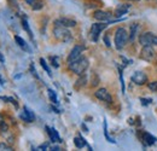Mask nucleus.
I'll use <instances>...</instances> for the list:
<instances>
[{"label":"nucleus","mask_w":157,"mask_h":151,"mask_svg":"<svg viewBox=\"0 0 157 151\" xmlns=\"http://www.w3.org/2000/svg\"><path fill=\"white\" fill-rule=\"evenodd\" d=\"M104 135H105V138H106V140L109 141V143H113V144H115L116 141L111 138V137H109V133H108V123H106V120H104Z\"/></svg>","instance_id":"obj_22"},{"label":"nucleus","mask_w":157,"mask_h":151,"mask_svg":"<svg viewBox=\"0 0 157 151\" xmlns=\"http://www.w3.org/2000/svg\"><path fill=\"white\" fill-rule=\"evenodd\" d=\"M2 150L11 151L12 150V148H11L9 144H6V143H0V151H2Z\"/></svg>","instance_id":"obj_26"},{"label":"nucleus","mask_w":157,"mask_h":151,"mask_svg":"<svg viewBox=\"0 0 157 151\" xmlns=\"http://www.w3.org/2000/svg\"><path fill=\"white\" fill-rule=\"evenodd\" d=\"M22 27H23V29H24V30L28 33V35L33 39V33H32V30H30V28H29V24H28V21H27V18L22 19Z\"/></svg>","instance_id":"obj_21"},{"label":"nucleus","mask_w":157,"mask_h":151,"mask_svg":"<svg viewBox=\"0 0 157 151\" xmlns=\"http://www.w3.org/2000/svg\"><path fill=\"white\" fill-rule=\"evenodd\" d=\"M15 41H16V44L20 46L22 50H24V51H27V52H30V48H29V46H28V44L25 42L24 39H22L21 37L16 35V37H15Z\"/></svg>","instance_id":"obj_17"},{"label":"nucleus","mask_w":157,"mask_h":151,"mask_svg":"<svg viewBox=\"0 0 157 151\" xmlns=\"http://www.w3.org/2000/svg\"><path fill=\"white\" fill-rule=\"evenodd\" d=\"M155 56H156V52L152 48V46H143V50L140 52V58L141 59L150 62V60H152L155 58Z\"/></svg>","instance_id":"obj_6"},{"label":"nucleus","mask_w":157,"mask_h":151,"mask_svg":"<svg viewBox=\"0 0 157 151\" xmlns=\"http://www.w3.org/2000/svg\"><path fill=\"white\" fill-rule=\"evenodd\" d=\"M74 144H75V146L78 149H82L83 146L87 145V143H86V140H85V138L82 135H78V137L74 138Z\"/></svg>","instance_id":"obj_18"},{"label":"nucleus","mask_w":157,"mask_h":151,"mask_svg":"<svg viewBox=\"0 0 157 151\" xmlns=\"http://www.w3.org/2000/svg\"><path fill=\"white\" fill-rule=\"evenodd\" d=\"M88 65H90L88 59H87L86 57H82V56L78 57V59H75V60H73L71 63L68 64L69 69H70L73 73H75L76 75H83V73L87 70Z\"/></svg>","instance_id":"obj_1"},{"label":"nucleus","mask_w":157,"mask_h":151,"mask_svg":"<svg viewBox=\"0 0 157 151\" xmlns=\"http://www.w3.org/2000/svg\"><path fill=\"white\" fill-rule=\"evenodd\" d=\"M147 87H149V90H151L152 92H156L157 91V81L149 82V83H147Z\"/></svg>","instance_id":"obj_25"},{"label":"nucleus","mask_w":157,"mask_h":151,"mask_svg":"<svg viewBox=\"0 0 157 151\" xmlns=\"http://www.w3.org/2000/svg\"><path fill=\"white\" fill-rule=\"evenodd\" d=\"M20 117L25 122H34L35 121V114L33 113L28 106L23 108V113L20 115Z\"/></svg>","instance_id":"obj_11"},{"label":"nucleus","mask_w":157,"mask_h":151,"mask_svg":"<svg viewBox=\"0 0 157 151\" xmlns=\"http://www.w3.org/2000/svg\"><path fill=\"white\" fill-rule=\"evenodd\" d=\"M127 41H128V34H127L126 29L122 28V27H118L117 29H116V32H115V38H114L115 47L117 48L118 51L122 50L126 46Z\"/></svg>","instance_id":"obj_2"},{"label":"nucleus","mask_w":157,"mask_h":151,"mask_svg":"<svg viewBox=\"0 0 157 151\" xmlns=\"http://www.w3.org/2000/svg\"><path fill=\"white\" fill-rule=\"evenodd\" d=\"M140 102H141L143 105H149V104L152 103V99H150V98H140Z\"/></svg>","instance_id":"obj_28"},{"label":"nucleus","mask_w":157,"mask_h":151,"mask_svg":"<svg viewBox=\"0 0 157 151\" xmlns=\"http://www.w3.org/2000/svg\"><path fill=\"white\" fill-rule=\"evenodd\" d=\"M83 51H85V46H82V45H75V46L73 47V50L70 51L69 56H68V59H67L68 64L71 63L73 60L78 59V57H81V53H82Z\"/></svg>","instance_id":"obj_7"},{"label":"nucleus","mask_w":157,"mask_h":151,"mask_svg":"<svg viewBox=\"0 0 157 151\" xmlns=\"http://www.w3.org/2000/svg\"><path fill=\"white\" fill-rule=\"evenodd\" d=\"M4 83H5V80H4V79L0 76V85H4Z\"/></svg>","instance_id":"obj_36"},{"label":"nucleus","mask_w":157,"mask_h":151,"mask_svg":"<svg viewBox=\"0 0 157 151\" xmlns=\"http://www.w3.org/2000/svg\"><path fill=\"white\" fill-rule=\"evenodd\" d=\"M51 150H55V151H58V150H60V148H59L58 145H52L51 148H50Z\"/></svg>","instance_id":"obj_33"},{"label":"nucleus","mask_w":157,"mask_h":151,"mask_svg":"<svg viewBox=\"0 0 157 151\" xmlns=\"http://www.w3.org/2000/svg\"><path fill=\"white\" fill-rule=\"evenodd\" d=\"M46 131H47V134H48V137H50V140L52 141V143H62V139H60V137H59L58 132L56 131V128H51V127H48V126H46Z\"/></svg>","instance_id":"obj_13"},{"label":"nucleus","mask_w":157,"mask_h":151,"mask_svg":"<svg viewBox=\"0 0 157 151\" xmlns=\"http://www.w3.org/2000/svg\"><path fill=\"white\" fill-rule=\"evenodd\" d=\"M118 73H120V81H121V87H122V92L124 93V81H123V75H122V70L118 69Z\"/></svg>","instance_id":"obj_27"},{"label":"nucleus","mask_w":157,"mask_h":151,"mask_svg":"<svg viewBox=\"0 0 157 151\" xmlns=\"http://www.w3.org/2000/svg\"><path fill=\"white\" fill-rule=\"evenodd\" d=\"M35 1H36V0H25V2H27V4H29V5H33Z\"/></svg>","instance_id":"obj_34"},{"label":"nucleus","mask_w":157,"mask_h":151,"mask_svg":"<svg viewBox=\"0 0 157 151\" xmlns=\"http://www.w3.org/2000/svg\"><path fill=\"white\" fill-rule=\"evenodd\" d=\"M46 149H48V144H47V143L41 144L39 148H38V150H46Z\"/></svg>","instance_id":"obj_32"},{"label":"nucleus","mask_w":157,"mask_h":151,"mask_svg":"<svg viewBox=\"0 0 157 151\" xmlns=\"http://www.w3.org/2000/svg\"><path fill=\"white\" fill-rule=\"evenodd\" d=\"M131 80L136 83V85H144V83H146L147 82V76L146 74L144 73V72H136L132 77H131Z\"/></svg>","instance_id":"obj_10"},{"label":"nucleus","mask_w":157,"mask_h":151,"mask_svg":"<svg viewBox=\"0 0 157 151\" xmlns=\"http://www.w3.org/2000/svg\"><path fill=\"white\" fill-rule=\"evenodd\" d=\"M141 138H143V141H144V144L145 145H147V146H151V145H154L155 143H156V137H154L152 134H150L149 132H143L141 134Z\"/></svg>","instance_id":"obj_14"},{"label":"nucleus","mask_w":157,"mask_h":151,"mask_svg":"<svg viewBox=\"0 0 157 151\" xmlns=\"http://www.w3.org/2000/svg\"><path fill=\"white\" fill-rule=\"evenodd\" d=\"M104 42H105V45H106L108 47L111 46V42H110V40H109V35H105V37H104Z\"/></svg>","instance_id":"obj_31"},{"label":"nucleus","mask_w":157,"mask_h":151,"mask_svg":"<svg viewBox=\"0 0 157 151\" xmlns=\"http://www.w3.org/2000/svg\"><path fill=\"white\" fill-rule=\"evenodd\" d=\"M50 60H51V64L55 67V68H59V58L57 56H51L50 57Z\"/></svg>","instance_id":"obj_24"},{"label":"nucleus","mask_w":157,"mask_h":151,"mask_svg":"<svg viewBox=\"0 0 157 151\" xmlns=\"http://www.w3.org/2000/svg\"><path fill=\"white\" fill-rule=\"evenodd\" d=\"M55 24H59V25H63V27H67V28H70V27H75L76 25V21L71 18H68V17H62L55 21Z\"/></svg>","instance_id":"obj_12"},{"label":"nucleus","mask_w":157,"mask_h":151,"mask_svg":"<svg viewBox=\"0 0 157 151\" xmlns=\"http://www.w3.org/2000/svg\"><path fill=\"white\" fill-rule=\"evenodd\" d=\"M109 22H100V23H93L91 25V30H90V38L92 41L97 42L98 41V38L100 35V33L108 27Z\"/></svg>","instance_id":"obj_4"},{"label":"nucleus","mask_w":157,"mask_h":151,"mask_svg":"<svg viewBox=\"0 0 157 151\" xmlns=\"http://www.w3.org/2000/svg\"><path fill=\"white\" fill-rule=\"evenodd\" d=\"M47 93H48L50 100H51L53 104H58V97H57V93H56L52 88H48V90H47Z\"/></svg>","instance_id":"obj_19"},{"label":"nucleus","mask_w":157,"mask_h":151,"mask_svg":"<svg viewBox=\"0 0 157 151\" xmlns=\"http://www.w3.org/2000/svg\"><path fill=\"white\" fill-rule=\"evenodd\" d=\"M40 64H41V67H42V69L47 73V75L50 76V77H52V73H51V69H50V67L47 65V63H46V60L44 59V58H40Z\"/></svg>","instance_id":"obj_20"},{"label":"nucleus","mask_w":157,"mask_h":151,"mask_svg":"<svg viewBox=\"0 0 157 151\" xmlns=\"http://www.w3.org/2000/svg\"><path fill=\"white\" fill-rule=\"evenodd\" d=\"M140 32V25L138 24V23H134V24H132V27H131V33H129V37H128V39H129V41H134L136 40V38L138 37V33Z\"/></svg>","instance_id":"obj_16"},{"label":"nucleus","mask_w":157,"mask_h":151,"mask_svg":"<svg viewBox=\"0 0 157 151\" xmlns=\"http://www.w3.org/2000/svg\"><path fill=\"white\" fill-rule=\"evenodd\" d=\"M0 99H1V100H4V102H9V103L13 104L16 109L18 108V103H17V102H16V99H15V98H12V97H0Z\"/></svg>","instance_id":"obj_23"},{"label":"nucleus","mask_w":157,"mask_h":151,"mask_svg":"<svg viewBox=\"0 0 157 151\" xmlns=\"http://www.w3.org/2000/svg\"><path fill=\"white\" fill-rule=\"evenodd\" d=\"M30 72H32V75H34V77H36V79H40L39 75H38V73H36V70H35V68H34V65H33V64H30Z\"/></svg>","instance_id":"obj_30"},{"label":"nucleus","mask_w":157,"mask_h":151,"mask_svg":"<svg viewBox=\"0 0 157 151\" xmlns=\"http://www.w3.org/2000/svg\"><path fill=\"white\" fill-rule=\"evenodd\" d=\"M93 17L99 22H110L113 18V15L110 12H106V11H103V10H97L93 14Z\"/></svg>","instance_id":"obj_9"},{"label":"nucleus","mask_w":157,"mask_h":151,"mask_svg":"<svg viewBox=\"0 0 157 151\" xmlns=\"http://www.w3.org/2000/svg\"><path fill=\"white\" fill-rule=\"evenodd\" d=\"M42 7H44V4H42V2H38V4H35V2H34V4H33V10H34V11L41 10Z\"/></svg>","instance_id":"obj_29"},{"label":"nucleus","mask_w":157,"mask_h":151,"mask_svg":"<svg viewBox=\"0 0 157 151\" xmlns=\"http://www.w3.org/2000/svg\"><path fill=\"white\" fill-rule=\"evenodd\" d=\"M94 95L98 98L99 100L106 102V103H111L113 102V97L110 95V92L106 88H99L98 91L94 93Z\"/></svg>","instance_id":"obj_8"},{"label":"nucleus","mask_w":157,"mask_h":151,"mask_svg":"<svg viewBox=\"0 0 157 151\" xmlns=\"http://www.w3.org/2000/svg\"><path fill=\"white\" fill-rule=\"evenodd\" d=\"M0 62H1V63H5V58H4V56H2L1 53H0Z\"/></svg>","instance_id":"obj_35"},{"label":"nucleus","mask_w":157,"mask_h":151,"mask_svg":"<svg viewBox=\"0 0 157 151\" xmlns=\"http://www.w3.org/2000/svg\"><path fill=\"white\" fill-rule=\"evenodd\" d=\"M139 42L141 46H157V37L154 33H144L139 35Z\"/></svg>","instance_id":"obj_5"},{"label":"nucleus","mask_w":157,"mask_h":151,"mask_svg":"<svg viewBox=\"0 0 157 151\" xmlns=\"http://www.w3.org/2000/svg\"><path fill=\"white\" fill-rule=\"evenodd\" d=\"M129 7L131 6L128 4H120V5H117V7L115 9V16L116 17H121L122 15H126L128 12Z\"/></svg>","instance_id":"obj_15"},{"label":"nucleus","mask_w":157,"mask_h":151,"mask_svg":"<svg viewBox=\"0 0 157 151\" xmlns=\"http://www.w3.org/2000/svg\"><path fill=\"white\" fill-rule=\"evenodd\" d=\"M53 37L59 41H63V42H67V41L71 40V34L67 29V27H63V25H59V24H56L55 28H53Z\"/></svg>","instance_id":"obj_3"},{"label":"nucleus","mask_w":157,"mask_h":151,"mask_svg":"<svg viewBox=\"0 0 157 151\" xmlns=\"http://www.w3.org/2000/svg\"><path fill=\"white\" fill-rule=\"evenodd\" d=\"M2 122H4V121H2V116H1V115H0V125H1V123H2Z\"/></svg>","instance_id":"obj_37"}]
</instances>
